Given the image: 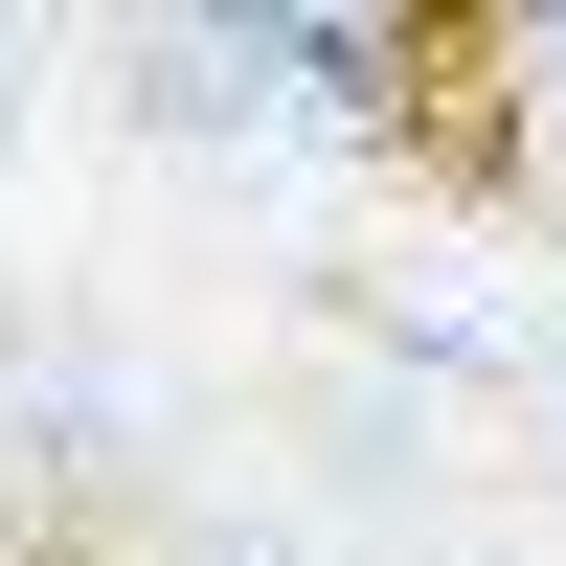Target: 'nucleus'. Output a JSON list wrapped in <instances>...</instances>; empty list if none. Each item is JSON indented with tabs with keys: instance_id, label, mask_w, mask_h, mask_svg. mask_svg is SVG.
<instances>
[{
	"instance_id": "nucleus-3",
	"label": "nucleus",
	"mask_w": 566,
	"mask_h": 566,
	"mask_svg": "<svg viewBox=\"0 0 566 566\" xmlns=\"http://www.w3.org/2000/svg\"><path fill=\"white\" fill-rule=\"evenodd\" d=\"M0 114H23V23H0Z\"/></svg>"
},
{
	"instance_id": "nucleus-5",
	"label": "nucleus",
	"mask_w": 566,
	"mask_h": 566,
	"mask_svg": "<svg viewBox=\"0 0 566 566\" xmlns=\"http://www.w3.org/2000/svg\"><path fill=\"white\" fill-rule=\"evenodd\" d=\"M544 181H566V159H544Z\"/></svg>"
},
{
	"instance_id": "nucleus-4",
	"label": "nucleus",
	"mask_w": 566,
	"mask_h": 566,
	"mask_svg": "<svg viewBox=\"0 0 566 566\" xmlns=\"http://www.w3.org/2000/svg\"><path fill=\"white\" fill-rule=\"evenodd\" d=\"M544 408H566V317H544Z\"/></svg>"
},
{
	"instance_id": "nucleus-1",
	"label": "nucleus",
	"mask_w": 566,
	"mask_h": 566,
	"mask_svg": "<svg viewBox=\"0 0 566 566\" xmlns=\"http://www.w3.org/2000/svg\"><path fill=\"white\" fill-rule=\"evenodd\" d=\"M136 431H159L136 363H91V340H23V363H0V453H23V476H136Z\"/></svg>"
},
{
	"instance_id": "nucleus-2",
	"label": "nucleus",
	"mask_w": 566,
	"mask_h": 566,
	"mask_svg": "<svg viewBox=\"0 0 566 566\" xmlns=\"http://www.w3.org/2000/svg\"><path fill=\"white\" fill-rule=\"evenodd\" d=\"M181 566H317V544L295 522H227V544H181Z\"/></svg>"
}]
</instances>
